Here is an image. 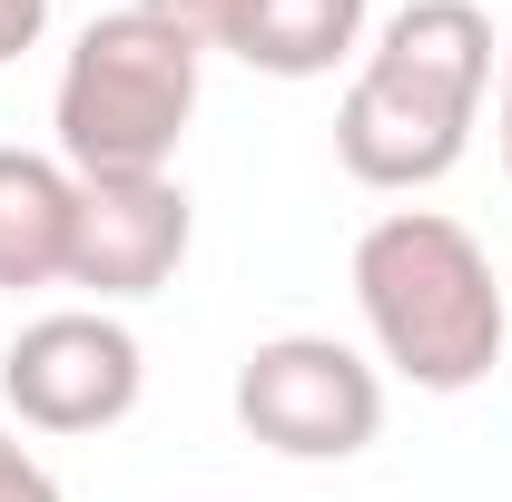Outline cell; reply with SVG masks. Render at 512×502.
<instances>
[{
    "mask_svg": "<svg viewBox=\"0 0 512 502\" xmlns=\"http://www.w3.org/2000/svg\"><path fill=\"white\" fill-rule=\"evenodd\" d=\"M355 306L414 394H473L503 365V276L444 207H394L355 237Z\"/></svg>",
    "mask_w": 512,
    "mask_h": 502,
    "instance_id": "1",
    "label": "cell"
},
{
    "mask_svg": "<svg viewBox=\"0 0 512 502\" xmlns=\"http://www.w3.org/2000/svg\"><path fill=\"white\" fill-rule=\"evenodd\" d=\"M197 69H207V50L188 30L148 20L138 0L99 10L50 89L60 168L69 178H168V158L197 119Z\"/></svg>",
    "mask_w": 512,
    "mask_h": 502,
    "instance_id": "2",
    "label": "cell"
},
{
    "mask_svg": "<svg viewBox=\"0 0 512 502\" xmlns=\"http://www.w3.org/2000/svg\"><path fill=\"white\" fill-rule=\"evenodd\" d=\"M237 424L286 463H345L384 434V375L335 335H266L237 365Z\"/></svg>",
    "mask_w": 512,
    "mask_h": 502,
    "instance_id": "3",
    "label": "cell"
},
{
    "mask_svg": "<svg viewBox=\"0 0 512 502\" xmlns=\"http://www.w3.org/2000/svg\"><path fill=\"white\" fill-rule=\"evenodd\" d=\"M138 384H148V355L109 306L30 315L0 355V394L30 434H109L138 414Z\"/></svg>",
    "mask_w": 512,
    "mask_h": 502,
    "instance_id": "4",
    "label": "cell"
},
{
    "mask_svg": "<svg viewBox=\"0 0 512 502\" xmlns=\"http://www.w3.org/2000/svg\"><path fill=\"white\" fill-rule=\"evenodd\" d=\"M473 119H483L473 99H444V89H424L404 69L365 60L345 109H335V158H345L355 188H434V178L463 168Z\"/></svg>",
    "mask_w": 512,
    "mask_h": 502,
    "instance_id": "5",
    "label": "cell"
},
{
    "mask_svg": "<svg viewBox=\"0 0 512 502\" xmlns=\"http://www.w3.org/2000/svg\"><path fill=\"white\" fill-rule=\"evenodd\" d=\"M188 188L178 178H79V237H69V286H89L99 306L158 296L188 266Z\"/></svg>",
    "mask_w": 512,
    "mask_h": 502,
    "instance_id": "6",
    "label": "cell"
},
{
    "mask_svg": "<svg viewBox=\"0 0 512 502\" xmlns=\"http://www.w3.org/2000/svg\"><path fill=\"white\" fill-rule=\"evenodd\" d=\"M79 237V178L50 148H0V286H69Z\"/></svg>",
    "mask_w": 512,
    "mask_h": 502,
    "instance_id": "7",
    "label": "cell"
},
{
    "mask_svg": "<svg viewBox=\"0 0 512 502\" xmlns=\"http://www.w3.org/2000/svg\"><path fill=\"white\" fill-rule=\"evenodd\" d=\"M365 60H384L404 79H424V89H444V99L483 109V89H493V20L473 0H404Z\"/></svg>",
    "mask_w": 512,
    "mask_h": 502,
    "instance_id": "8",
    "label": "cell"
},
{
    "mask_svg": "<svg viewBox=\"0 0 512 502\" xmlns=\"http://www.w3.org/2000/svg\"><path fill=\"white\" fill-rule=\"evenodd\" d=\"M365 40V0H247L237 60L266 79H325L335 60H355Z\"/></svg>",
    "mask_w": 512,
    "mask_h": 502,
    "instance_id": "9",
    "label": "cell"
},
{
    "mask_svg": "<svg viewBox=\"0 0 512 502\" xmlns=\"http://www.w3.org/2000/svg\"><path fill=\"white\" fill-rule=\"evenodd\" d=\"M148 20H168V30H188L197 50H237V30H247V0H138Z\"/></svg>",
    "mask_w": 512,
    "mask_h": 502,
    "instance_id": "10",
    "label": "cell"
},
{
    "mask_svg": "<svg viewBox=\"0 0 512 502\" xmlns=\"http://www.w3.org/2000/svg\"><path fill=\"white\" fill-rule=\"evenodd\" d=\"M0 502H69L60 493V473L20 443V424H0Z\"/></svg>",
    "mask_w": 512,
    "mask_h": 502,
    "instance_id": "11",
    "label": "cell"
},
{
    "mask_svg": "<svg viewBox=\"0 0 512 502\" xmlns=\"http://www.w3.org/2000/svg\"><path fill=\"white\" fill-rule=\"evenodd\" d=\"M40 30H50V0H0V69L20 50H40Z\"/></svg>",
    "mask_w": 512,
    "mask_h": 502,
    "instance_id": "12",
    "label": "cell"
},
{
    "mask_svg": "<svg viewBox=\"0 0 512 502\" xmlns=\"http://www.w3.org/2000/svg\"><path fill=\"white\" fill-rule=\"evenodd\" d=\"M493 138H503V178H512V79H503V109H493Z\"/></svg>",
    "mask_w": 512,
    "mask_h": 502,
    "instance_id": "13",
    "label": "cell"
},
{
    "mask_svg": "<svg viewBox=\"0 0 512 502\" xmlns=\"http://www.w3.org/2000/svg\"><path fill=\"white\" fill-rule=\"evenodd\" d=\"M503 79H512V50H503Z\"/></svg>",
    "mask_w": 512,
    "mask_h": 502,
    "instance_id": "14",
    "label": "cell"
}]
</instances>
